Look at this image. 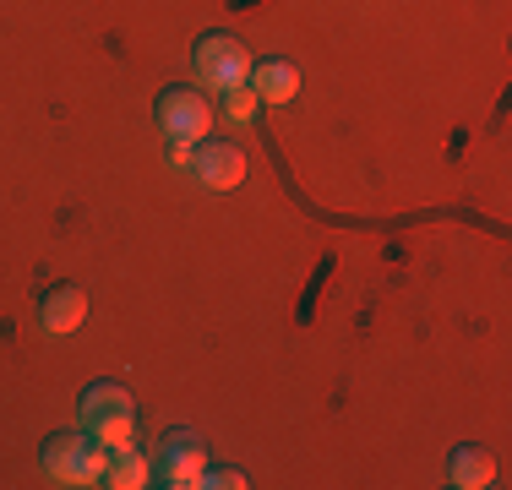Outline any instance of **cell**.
<instances>
[{"label": "cell", "mask_w": 512, "mask_h": 490, "mask_svg": "<svg viewBox=\"0 0 512 490\" xmlns=\"http://www.w3.org/2000/svg\"><path fill=\"white\" fill-rule=\"evenodd\" d=\"M153 115H158V131L169 142V164H191V147L213 131V104L197 88H164Z\"/></svg>", "instance_id": "6da1fadb"}, {"label": "cell", "mask_w": 512, "mask_h": 490, "mask_svg": "<svg viewBox=\"0 0 512 490\" xmlns=\"http://www.w3.org/2000/svg\"><path fill=\"white\" fill-rule=\"evenodd\" d=\"M82 436L93 447H131L137 441V403H131V387L120 382H93L82 392Z\"/></svg>", "instance_id": "7a4b0ae2"}, {"label": "cell", "mask_w": 512, "mask_h": 490, "mask_svg": "<svg viewBox=\"0 0 512 490\" xmlns=\"http://www.w3.org/2000/svg\"><path fill=\"white\" fill-rule=\"evenodd\" d=\"M251 49L235 39V33H202L197 49H191V71H197L202 88H240V82H251Z\"/></svg>", "instance_id": "3957f363"}, {"label": "cell", "mask_w": 512, "mask_h": 490, "mask_svg": "<svg viewBox=\"0 0 512 490\" xmlns=\"http://www.w3.org/2000/svg\"><path fill=\"white\" fill-rule=\"evenodd\" d=\"M104 458L109 452L104 447H93L82 431H55L50 441H44V452H39V463H44V474H50L55 485H99V474H104Z\"/></svg>", "instance_id": "277c9868"}, {"label": "cell", "mask_w": 512, "mask_h": 490, "mask_svg": "<svg viewBox=\"0 0 512 490\" xmlns=\"http://www.w3.org/2000/svg\"><path fill=\"white\" fill-rule=\"evenodd\" d=\"M153 469V485H169V490H197L202 469H207V447L191 431H169L164 441L153 447L148 458Z\"/></svg>", "instance_id": "5b68a950"}, {"label": "cell", "mask_w": 512, "mask_h": 490, "mask_svg": "<svg viewBox=\"0 0 512 490\" xmlns=\"http://www.w3.org/2000/svg\"><path fill=\"white\" fill-rule=\"evenodd\" d=\"M191 175H197L207 191H235L240 180H246V153L224 137H202L191 147Z\"/></svg>", "instance_id": "8992f818"}, {"label": "cell", "mask_w": 512, "mask_h": 490, "mask_svg": "<svg viewBox=\"0 0 512 490\" xmlns=\"http://www.w3.org/2000/svg\"><path fill=\"white\" fill-rule=\"evenodd\" d=\"M88 322V294H82L77 284H55V289H44V300H39V327L44 333H77V327Z\"/></svg>", "instance_id": "52a82bcc"}, {"label": "cell", "mask_w": 512, "mask_h": 490, "mask_svg": "<svg viewBox=\"0 0 512 490\" xmlns=\"http://www.w3.org/2000/svg\"><path fill=\"white\" fill-rule=\"evenodd\" d=\"M99 485H109V490H142V485H153V469H148V458L137 452V441H131V447H109Z\"/></svg>", "instance_id": "ba28073f"}, {"label": "cell", "mask_w": 512, "mask_h": 490, "mask_svg": "<svg viewBox=\"0 0 512 490\" xmlns=\"http://www.w3.org/2000/svg\"><path fill=\"white\" fill-rule=\"evenodd\" d=\"M447 480L458 490H485V485H496V458L485 447H458L447 458Z\"/></svg>", "instance_id": "9c48e42d"}, {"label": "cell", "mask_w": 512, "mask_h": 490, "mask_svg": "<svg viewBox=\"0 0 512 490\" xmlns=\"http://www.w3.org/2000/svg\"><path fill=\"white\" fill-rule=\"evenodd\" d=\"M251 88L262 104H289L300 88V71L289 66V60H262V66H251Z\"/></svg>", "instance_id": "30bf717a"}, {"label": "cell", "mask_w": 512, "mask_h": 490, "mask_svg": "<svg viewBox=\"0 0 512 490\" xmlns=\"http://www.w3.org/2000/svg\"><path fill=\"white\" fill-rule=\"evenodd\" d=\"M218 104H224V115L240 126V120H251V115H256V104H262V98H256L251 82H240V88H224V93H218Z\"/></svg>", "instance_id": "8fae6325"}, {"label": "cell", "mask_w": 512, "mask_h": 490, "mask_svg": "<svg viewBox=\"0 0 512 490\" xmlns=\"http://www.w3.org/2000/svg\"><path fill=\"white\" fill-rule=\"evenodd\" d=\"M197 490H246V474L229 469V463H218V469H202Z\"/></svg>", "instance_id": "7c38bea8"}]
</instances>
